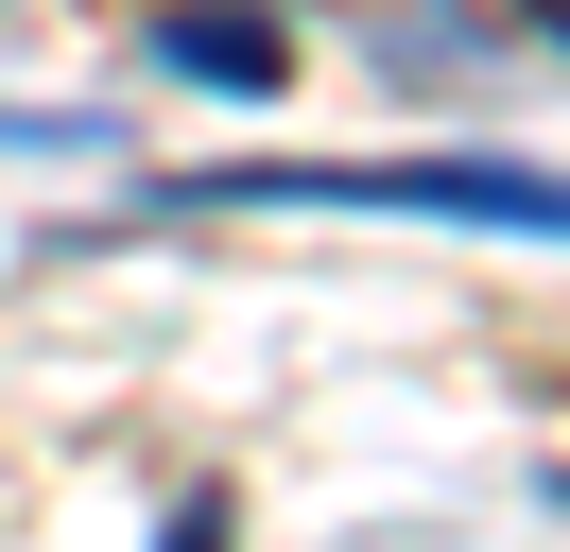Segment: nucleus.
Here are the masks:
<instances>
[{
    "instance_id": "nucleus-2",
    "label": "nucleus",
    "mask_w": 570,
    "mask_h": 552,
    "mask_svg": "<svg viewBox=\"0 0 570 552\" xmlns=\"http://www.w3.org/2000/svg\"><path fill=\"white\" fill-rule=\"evenodd\" d=\"M156 69H190V87H277V34H259V18H156Z\"/></svg>"
},
{
    "instance_id": "nucleus-1",
    "label": "nucleus",
    "mask_w": 570,
    "mask_h": 552,
    "mask_svg": "<svg viewBox=\"0 0 570 552\" xmlns=\"http://www.w3.org/2000/svg\"><path fill=\"white\" fill-rule=\"evenodd\" d=\"M190 207H415V225L570 241V172L519 156H259V172H190Z\"/></svg>"
}]
</instances>
